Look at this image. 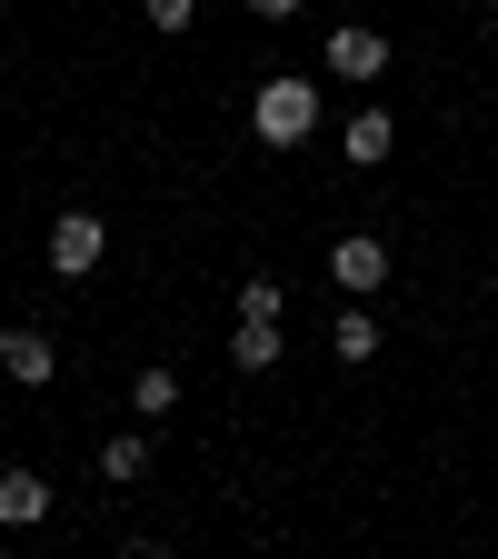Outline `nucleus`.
Returning a JSON list of instances; mask_svg holds the SVG:
<instances>
[{
    "label": "nucleus",
    "mask_w": 498,
    "mask_h": 559,
    "mask_svg": "<svg viewBox=\"0 0 498 559\" xmlns=\"http://www.w3.org/2000/svg\"><path fill=\"white\" fill-rule=\"evenodd\" d=\"M250 130L269 140V151H300V140H319V81H300V70L259 81V91H250Z\"/></svg>",
    "instance_id": "1"
},
{
    "label": "nucleus",
    "mask_w": 498,
    "mask_h": 559,
    "mask_svg": "<svg viewBox=\"0 0 498 559\" xmlns=\"http://www.w3.org/2000/svg\"><path fill=\"white\" fill-rule=\"evenodd\" d=\"M319 70L339 91H369V81H389V31H369V21H339L329 31V50H319Z\"/></svg>",
    "instance_id": "2"
},
{
    "label": "nucleus",
    "mask_w": 498,
    "mask_h": 559,
    "mask_svg": "<svg viewBox=\"0 0 498 559\" xmlns=\"http://www.w3.org/2000/svg\"><path fill=\"white\" fill-rule=\"evenodd\" d=\"M100 250H110L100 210H60V221H50V250H40V260H50L60 280H90V270H100Z\"/></svg>",
    "instance_id": "3"
},
{
    "label": "nucleus",
    "mask_w": 498,
    "mask_h": 559,
    "mask_svg": "<svg viewBox=\"0 0 498 559\" xmlns=\"http://www.w3.org/2000/svg\"><path fill=\"white\" fill-rule=\"evenodd\" d=\"M329 280H339L349 300H369L379 280H389V240H379V230H349V240H329Z\"/></svg>",
    "instance_id": "4"
},
{
    "label": "nucleus",
    "mask_w": 498,
    "mask_h": 559,
    "mask_svg": "<svg viewBox=\"0 0 498 559\" xmlns=\"http://www.w3.org/2000/svg\"><path fill=\"white\" fill-rule=\"evenodd\" d=\"M389 151H399V120H389L379 100H360V110H349V130H339V160H349V170H379Z\"/></svg>",
    "instance_id": "5"
},
{
    "label": "nucleus",
    "mask_w": 498,
    "mask_h": 559,
    "mask_svg": "<svg viewBox=\"0 0 498 559\" xmlns=\"http://www.w3.org/2000/svg\"><path fill=\"white\" fill-rule=\"evenodd\" d=\"M0 370H11L21 390H50L60 380V340L50 330H0Z\"/></svg>",
    "instance_id": "6"
},
{
    "label": "nucleus",
    "mask_w": 498,
    "mask_h": 559,
    "mask_svg": "<svg viewBox=\"0 0 498 559\" xmlns=\"http://www.w3.org/2000/svg\"><path fill=\"white\" fill-rule=\"evenodd\" d=\"M379 340H389V330H379V310H369V300H349V310L329 320V349H339V370H369V360H379Z\"/></svg>",
    "instance_id": "7"
},
{
    "label": "nucleus",
    "mask_w": 498,
    "mask_h": 559,
    "mask_svg": "<svg viewBox=\"0 0 498 559\" xmlns=\"http://www.w3.org/2000/svg\"><path fill=\"white\" fill-rule=\"evenodd\" d=\"M50 520V479L40 469H0V530H40Z\"/></svg>",
    "instance_id": "8"
},
{
    "label": "nucleus",
    "mask_w": 498,
    "mask_h": 559,
    "mask_svg": "<svg viewBox=\"0 0 498 559\" xmlns=\"http://www.w3.org/2000/svg\"><path fill=\"white\" fill-rule=\"evenodd\" d=\"M130 409H139V419H170V409H180V370H170V360H150V370L130 380Z\"/></svg>",
    "instance_id": "9"
},
{
    "label": "nucleus",
    "mask_w": 498,
    "mask_h": 559,
    "mask_svg": "<svg viewBox=\"0 0 498 559\" xmlns=\"http://www.w3.org/2000/svg\"><path fill=\"white\" fill-rule=\"evenodd\" d=\"M100 479H110V489H130V479H150V440H139V430L100 440Z\"/></svg>",
    "instance_id": "10"
},
{
    "label": "nucleus",
    "mask_w": 498,
    "mask_h": 559,
    "mask_svg": "<svg viewBox=\"0 0 498 559\" xmlns=\"http://www.w3.org/2000/svg\"><path fill=\"white\" fill-rule=\"evenodd\" d=\"M230 360L240 370H279V320H240L230 330Z\"/></svg>",
    "instance_id": "11"
},
{
    "label": "nucleus",
    "mask_w": 498,
    "mask_h": 559,
    "mask_svg": "<svg viewBox=\"0 0 498 559\" xmlns=\"http://www.w3.org/2000/svg\"><path fill=\"white\" fill-rule=\"evenodd\" d=\"M279 310H290V290H279L269 270H259V280H240V320H279Z\"/></svg>",
    "instance_id": "12"
},
{
    "label": "nucleus",
    "mask_w": 498,
    "mask_h": 559,
    "mask_svg": "<svg viewBox=\"0 0 498 559\" xmlns=\"http://www.w3.org/2000/svg\"><path fill=\"white\" fill-rule=\"evenodd\" d=\"M139 21H150V31H170V40H180V31L199 21V0H139Z\"/></svg>",
    "instance_id": "13"
},
{
    "label": "nucleus",
    "mask_w": 498,
    "mask_h": 559,
    "mask_svg": "<svg viewBox=\"0 0 498 559\" xmlns=\"http://www.w3.org/2000/svg\"><path fill=\"white\" fill-rule=\"evenodd\" d=\"M240 11H250V21H269V31H279V21H300V0H240Z\"/></svg>",
    "instance_id": "14"
},
{
    "label": "nucleus",
    "mask_w": 498,
    "mask_h": 559,
    "mask_svg": "<svg viewBox=\"0 0 498 559\" xmlns=\"http://www.w3.org/2000/svg\"><path fill=\"white\" fill-rule=\"evenodd\" d=\"M478 11H498V0H478Z\"/></svg>",
    "instance_id": "15"
}]
</instances>
